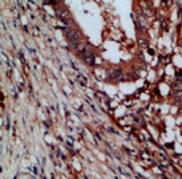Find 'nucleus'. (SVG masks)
Segmentation results:
<instances>
[{
	"instance_id": "obj_1",
	"label": "nucleus",
	"mask_w": 182,
	"mask_h": 179,
	"mask_svg": "<svg viewBox=\"0 0 182 179\" xmlns=\"http://www.w3.org/2000/svg\"><path fill=\"white\" fill-rule=\"evenodd\" d=\"M64 35H65L67 40H72V39H81V36H80V33L75 29V28H72V27H67V28H64Z\"/></svg>"
},
{
	"instance_id": "obj_2",
	"label": "nucleus",
	"mask_w": 182,
	"mask_h": 179,
	"mask_svg": "<svg viewBox=\"0 0 182 179\" xmlns=\"http://www.w3.org/2000/svg\"><path fill=\"white\" fill-rule=\"evenodd\" d=\"M56 13H57L59 19H61L64 23H69V13L67 9H61V8H56Z\"/></svg>"
},
{
	"instance_id": "obj_3",
	"label": "nucleus",
	"mask_w": 182,
	"mask_h": 179,
	"mask_svg": "<svg viewBox=\"0 0 182 179\" xmlns=\"http://www.w3.org/2000/svg\"><path fill=\"white\" fill-rule=\"evenodd\" d=\"M158 163H160V166L162 167V170H168L169 166H170V162H169V159L166 157H161L158 159Z\"/></svg>"
},
{
	"instance_id": "obj_4",
	"label": "nucleus",
	"mask_w": 182,
	"mask_h": 179,
	"mask_svg": "<svg viewBox=\"0 0 182 179\" xmlns=\"http://www.w3.org/2000/svg\"><path fill=\"white\" fill-rule=\"evenodd\" d=\"M172 88H173V90H176V91H182V78H177L176 81L172 84Z\"/></svg>"
},
{
	"instance_id": "obj_5",
	"label": "nucleus",
	"mask_w": 182,
	"mask_h": 179,
	"mask_svg": "<svg viewBox=\"0 0 182 179\" xmlns=\"http://www.w3.org/2000/svg\"><path fill=\"white\" fill-rule=\"evenodd\" d=\"M124 77V73H122V69H116L114 72L112 73V78H114V80H118V81H121V78Z\"/></svg>"
},
{
	"instance_id": "obj_6",
	"label": "nucleus",
	"mask_w": 182,
	"mask_h": 179,
	"mask_svg": "<svg viewBox=\"0 0 182 179\" xmlns=\"http://www.w3.org/2000/svg\"><path fill=\"white\" fill-rule=\"evenodd\" d=\"M174 95H176L174 103H176V105H181V103H182V91H176Z\"/></svg>"
},
{
	"instance_id": "obj_7",
	"label": "nucleus",
	"mask_w": 182,
	"mask_h": 179,
	"mask_svg": "<svg viewBox=\"0 0 182 179\" xmlns=\"http://www.w3.org/2000/svg\"><path fill=\"white\" fill-rule=\"evenodd\" d=\"M87 47H88V45H87V43L81 40V41H80V44L77 45V48H76V50H77V52H84V50L87 49Z\"/></svg>"
},
{
	"instance_id": "obj_8",
	"label": "nucleus",
	"mask_w": 182,
	"mask_h": 179,
	"mask_svg": "<svg viewBox=\"0 0 182 179\" xmlns=\"http://www.w3.org/2000/svg\"><path fill=\"white\" fill-rule=\"evenodd\" d=\"M83 58L87 65H93L95 64V56H87V57H83Z\"/></svg>"
},
{
	"instance_id": "obj_9",
	"label": "nucleus",
	"mask_w": 182,
	"mask_h": 179,
	"mask_svg": "<svg viewBox=\"0 0 182 179\" xmlns=\"http://www.w3.org/2000/svg\"><path fill=\"white\" fill-rule=\"evenodd\" d=\"M87 56H95V53H93V49H92V47H87V49L83 52V57H87Z\"/></svg>"
},
{
	"instance_id": "obj_10",
	"label": "nucleus",
	"mask_w": 182,
	"mask_h": 179,
	"mask_svg": "<svg viewBox=\"0 0 182 179\" xmlns=\"http://www.w3.org/2000/svg\"><path fill=\"white\" fill-rule=\"evenodd\" d=\"M77 78L80 80V82H81V85L83 86H87V84H88V81H87V78L84 77V76H81L80 73H77Z\"/></svg>"
},
{
	"instance_id": "obj_11",
	"label": "nucleus",
	"mask_w": 182,
	"mask_h": 179,
	"mask_svg": "<svg viewBox=\"0 0 182 179\" xmlns=\"http://www.w3.org/2000/svg\"><path fill=\"white\" fill-rule=\"evenodd\" d=\"M140 45L144 47V48H146L148 47V41L145 39H140Z\"/></svg>"
},
{
	"instance_id": "obj_12",
	"label": "nucleus",
	"mask_w": 182,
	"mask_h": 179,
	"mask_svg": "<svg viewBox=\"0 0 182 179\" xmlns=\"http://www.w3.org/2000/svg\"><path fill=\"white\" fill-rule=\"evenodd\" d=\"M177 78H182V70L177 72Z\"/></svg>"
},
{
	"instance_id": "obj_13",
	"label": "nucleus",
	"mask_w": 182,
	"mask_h": 179,
	"mask_svg": "<svg viewBox=\"0 0 182 179\" xmlns=\"http://www.w3.org/2000/svg\"><path fill=\"white\" fill-rule=\"evenodd\" d=\"M118 171H120V173L122 174V175H126V177H128V173H125V171H124L122 169H121V167H118Z\"/></svg>"
},
{
	"instance_id": "obj_14",
	"label": "nucleus",
	"mask_w": 182,
	"mask_h": 179,
	"mask_svg": "<svg viewBox=\"0 0 182 179\" xmlns=\"http://www.w3.org/2000/svg\"><path fill=\"white\" fill-rule=\"evenodd\" d=\"M6 127H7V130H10V127H11V126H10V117L7 118V126H6Z\"/></svg>"
}]
</instances>
